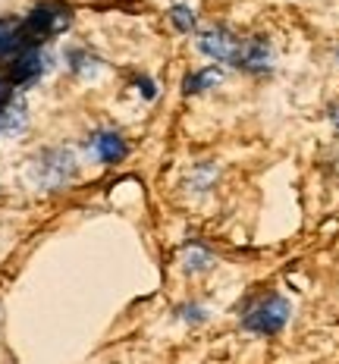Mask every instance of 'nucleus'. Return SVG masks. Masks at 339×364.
Segmentation results:
<instances>
[{"instance_id":"nucleus-1","label":"nucleus","mask_w":339,"mask_h":364,"mask_svg":"<svg viewBox=\"0 0 339 364\" xmlns=\"http://www.w3.org/2000/svg\"><path fill=\"white\" fill-rule=\"evenodd\" d=\"M72 22V13L60 4H44L38 10L28 13V19L19 22V50H32L41 41H48L50 35L66 32Z\"/></svg>"},{"instance_id":"nucleus-2","label":"nucleus","mask_w":339,"mask_h":364,"mask_svg":"<svg viewBox=\"0 0 339 364\" xmlns=\"http://www.w3.org/2000/svg\"><path fill=\"white\" fill-rule=\"evenodd\" d=\"M286 321H289V301L283 295H267V299H261L258 305L248 311L242 323H245V330L274 336V333H280L286 327Z\"/></svg>"},{"instance_id":"nucleus-3","label":"nucleus","mask_w":339,"mask_h":364,"mask_svg":"<svg viewBox=\"0 0 339 364\" xmlns=\"http://www.w3.org/2000/svg\"><path fill=\"white\" fill-rule=\"evenodd\" d=\"M72 173H75V157H72V151H66V148L44 151L35 166V176L44 188H60Z\"/></svg>"},{"instance_id":"nucleus-4","label":"nucleus","mask_w":339,"mask_h":364,"mask_svg":"<svg viewBox=\"0 0 339 364\" xmlns=\"http://www.w3.org/2000/svg\"><path fill=\"white\" fill-rule=\"evenodd\" d=\"M239 48H242V38H236L232 32H226V28H208V32L198 35V50L208 54L210 60H217V63L236 66Z\"/></svg>"},{"instance_id":"nucleus-5","label":"nucleus","mask_w":339,"mask_h":364,"mask_svg":"<svg viewBox=\"0 0 339 364\" xmlns=\"http://www.w3.org/2000/svg\"><path fill=\"white\" fill-rule=\"evenodd\" d=\"M236 66H242V70H252V73H264L274 66V50H270V44L264 41V38H245L242 48H239V60Z\"/></svg>"},{"instance_id":"nucleus-6","label":"nucleus","mask_w":339,"mask_h":364,"mask_svg":"<svg viewBox=\"0 0 339 364\" xmlns=\"http://www.w3.org/2000/svg\"><path fill=\"white\" fill-rule=\"evenodd\" d=\"M92 151L97 154V161H104V164H119L126 157V141L119 139L117 132H97L95 139H92Z\"/></svg>"},{"instance_id":"nucleus-7","label":"nucleus","mask_w":339,"mask_h":364,"mask_svg":"<svg viewBox=\"0 0 339 364\" xmlns=\"http://www.w3.org/2000/svg\"><path fill=\"white\" fill-rule=\"evenodd\" d=\"M44 70V57H41V50L32 48V50H22V54H16V63H13V70H10V79L13 82H32L38 79Z\"/></svg>"},{"instance_id":"nucleus-8","label":"nucleus","mask_w":339,"mask_h":364,"mask_svg":"<svg viewBox=\"0 0 339 364\" xmlns=\"http://www.w3.org/2000/svg\"><path fill=\"white\" fill-rule=\"evenodd\" d=\"M220 75H223V73L217 70V66H210V70H201V73H195V75H185L183 91H185V95H198V91L217 85V82H220Z\"/></svg>"},{"instance_id":"nucleus-9","label":"nucleus","mask_w":339,"mask_h":364,"mask_svg":"<svg viewBox=\"0 0 339 364\" xmlns=\"http://www.w3.org/2000/svg\"><path fill=\"white\" fill-rule=\"evenodd\" d=\"M0 54H22L16 19H0Z\"/></svg>"},{"instance_id":"nucleus-10","label":"nucleus","mask_w":339,"mask_h":364,"mask_svg":"<svg viewBox=\"0 0 339 364\" xmlns=\"http://www.w3.org/2000/svg\"><path fill=\"white\" fill-rule=\"evenodd\" d=\"M170 19H173V26H176L179 32H192L195 28V13L188 10V6H183V4L170 6Z\"/></svg>"},{"instance_id":"nucleus-11","label":"nucleus","mask_w":339,"mask_h":364,"mask_svg":"<svg viewBox=\"0 0 339 364\" xmlns=\"http://www.w3.org/2000/svg\"><path fill=\"white\" fill-rule=\"evenodd\" d=\"M183 261H185V270H205L208 264H210V255L198 252V248H185Z\"/></svg>"},{"instance_id":"nucleus-12","label":"nucleus","mask_w":339,"mask_h":364,"mask_svg":"<svg viewBox=\"0 0 339 364\" xmlns=\"http://www.w3.org/2000/svg\"><path fill=\"white\" fill-rule=\"evenodd\" d=\"M330 119H333V126L339 129V104H333V107H330Z\"/></svg>"}]
</instances>
